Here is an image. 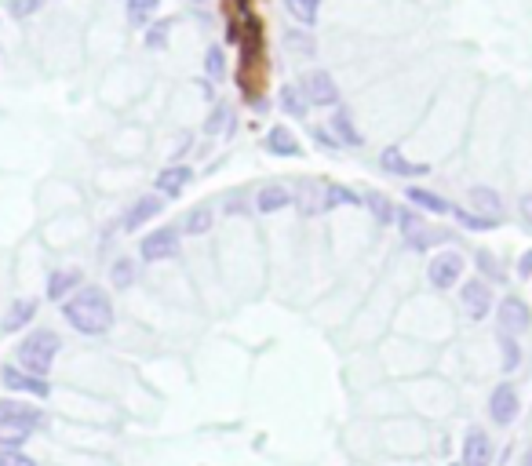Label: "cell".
I'll use <instances>...</instances> for the list:
<instances>
[{
	"label": "cell",
	"instance_id": "f35d334b",
	"mask_svg": "<svg viewBox=\"0 0 532 466\" xmlns=\"http://www.w3.org/2000/svg\"><path fill=\"white\" fill-rule=\"evenodd\" d=\"M517 274H521V277H532V252H525V256L517 259Z\"/></svg>",
	"mask_w": 532,
	"mask_h": 466
},
{
	"label": "cell",
	"instance_id": "ba28073f",
	"mask_svg": "<svg viewBox=\"0 0 532 466\" xmlns=\"http://www.w3.org/2000/svg\"><path fill=\"white\" fill-rule=\"evenodd\" d=\"M463 270H467V259H463L459 252H438V256L430 259V267H427V277H430V285H434L438 292H448V288L459 285Z\"/></svg>",
	"mask_w": 532,
	"mask_h": 466
},
{
	"label": "cell",
	"instance_id": "e0dca14e",
	"mask_svg": "<svg viewBox=\"0 0 532 466\" xmlns=\"http://www.w3.org/2000/svg\"><path fill=\"white\" fill-rule=\"evenodd\" d=\"M161 208H164V204H161V197H150V193H146V197H139V200H135V204L124 211V218H121V229L135 233V229H139V226H146L153 215H161Z\"/></svg>",
	"mask_w": 532,
	"mask_h": 466
},
{
	"label": "cell",
	"instance_id": "d6a6232c",
	"mask_svg": "<svg viewBox=\"0 0 532 466\" xmlns=\"http://www.w3.org/2000/svg\"><path fill=\"white\" fill-rule=\"evenodd\" d=\"M452 215H456L459 226H467V229H492V226H496L492 218H481L478 211H467V208H452Z\"/></svg>",
	"mask_w": 532,
	"mask_h": 466
},
{
	"label": "cell",
	"instance_id": "b9f144b4",
	"mask_svg": "<svg viewBox=\"0 0 532 466\" xmlns=\"http://www.w3.org/2000/svg\"><path fill=\"white\" fill-rule=\"evenodd\" d=\"M517 466H532V448H525V455H521V462Z\"/></svg>",
	"mask_w": 532,
	"mask_h": 466
},
{
	"label": "cell",
	"instance_id": "52a82bcc",
	"mask_svg": "<svg viewBox=\"0 0 532 466\" xmlns=\"http://www.w3.org/2000/svg\"><path fill=\"white\" fill-rule=\"evenodd\" d=\"M139 256H143V263H164V259H175V256H179V229L161 226V229L146 233V238L139 241Z\"/></svg>",
	"mask_w": 532,
	"mask_h": 466
},
{
	"label": "cell",
	"instance_id": "603a6c76",
	"mask_svg": "<svg viewBox=\"0 0 532 466\" xmlns=\"http://www.w3.org/2000/svg\"><path fill=\"white\" fill-rule=\"evenodd\" d=\"M409 200H412V204H419V208H423V211H430V215H448V211H452V204H448L441 193L423 189V186H409Z\"/></svg>",
	"mask_w": 532,
	"mask_h": 466
},
{
	"label": "cell",
	"instance_id": "8d00e7d4",
	"mask_svg": "<svg viewBox=\"0 0 532 466\" xmlns=\"http://www.w3.org/2000/svg\"><path fill=\"white\" fill-rule=\"evenodd\" d=\"M478 267H481V274H485V277H492V281H503V270H499V263H496L488 252H478Z\"/></svg>",
	"mask_w": 532,
	"mask_h": 466
},
{
	"label": "cell",
	"instance_id": "3957f363",
	"mask_svg": "<svg viewBox=\"0 0 532 466\" xmlns=\"http://www.w3.org/2000/svg\"><path fill=\"white\" fill-rule=\"evenodd\" d=\"M365 197L347 189V186H336V182H325V179H303L296 186V204L303 215H321V211H332L340 204H361Z\"/></svg>",
	"mask_w": 532,
	"mask_h": 466
},
{
	"label": "cell",
	"instance_id": "7a4b0ae2",
	"mask_svg": "<svg viewBox=\"0 0 532 466\" xmlns=\"http://www.w3.org/2000/svg\"><path fill=\"white\" fill-rule=\"evenodd\" d=\"M63 317L70 321L74 332L81 335H106L113 328V303L103 288H77L66 303H63Z\"/></svg>",
	"mask_w": 532,
	"mask_h": 466
},
{
	"label": "cell",
	"instance_id": "484cf974",
	"mask_svg": "<svg viewBox=\"0 0 532 466\" xmlns=\"http://www.w3.org/2000/svg\"><path fill=\"white\" fill-rule=\"evenodd\" d=\"M332 131H336V139H340L343 146H361V131L354 128V121H350L347 110H340V113L332 117Z\"/></svg>",
	"mask_w": 532,
	"mask_h": 466
},
{
	"label": "cell",
	"instance_id": "ac0fdd59",
	"mask_svg": "<svg viewBox=\"0 0 532 466\" xmlns=\"http://www.w3.org/2000/svg\"><path fill=\"white\" fill-rule=\"evenodd\" d=\"M467 197H470V211H481V218H492V222L503 218V200H499L496 189H488V186H474Z\"/></svg>",
	"mask_w": 532,
	"mask_h": 466
},
{
	"label": "cell",
	"instance_id": "7402d4cb",
	"mask_svg": "<svg viewBox=\"0 0 532 466\" xmlns=\"http://www.w3.org/2000/svg\"><path fill=\"white\" fill-rule=\"evenodd\" d=\"M266 150H271L274 157H300V142H296V135L285 124L266 131Z\"/></svg>",
	"mask_w": 532,
	"mask_h": 466
},
{
	"label": "cell",
	"instance_id": "7bdbcfd3",
	"mask_svg": "<svg viewBox=\"0 0 532 466\" xmlns=\"http://www.w3.org/2000/svg\"><path fill=\"white\" fill-rule=\"evenodd\" d=\"M452 466H459V462H452Z\"/></svg>",
	"mask_w": 532,
	"mask_h": 466
},
{
	"label": "cell",
	"instance_id": "8992f818",
	"mask_svg": "<svg viewBox=\"0 0 532 466\" xmlns=\"http://www.w3.org/2000/svg\"><path fill=\"white\" fill-rule=\"evenodd\" d=\"M398 222H401V233H405V245H409V248H416V252H427V248H434L438 241H445V238H448L445 229L430 226V222H427L419 211H412V208L398 211Z\"/></svg>",
	"mask_w": 532,
	"mask_h": 466
},
{
	"label": "cell",
	"instance_id": "30bf717a",
	"mask_svg": "<svg viewBox=\"0 0 532 466\" xmlns=\"http://www.w3.org/2000/svg\"><path fill=\"white\" fill-rule=\"evenodd\" d=\"M528 325H532V310H528L525 299H517V296L499 299V321H496L499 335H514L517 339L521 332H528Z\"/></svg>",
	"mask_w": 532,
	"mask_h": 466
},
{
	"label": "cell",
	"instance_id": "4316f807",
	"mask_svg": "<svg viewBox=\"0 0 532 466\" xmlns=\"http://www.w3.org/2000/svg\"><path fill=\"white\" fill-rule=\"evenodd\" d=\"M157 8H161V0H128V23L132 26H150Z\"/></svg>",
	"mask_w": 532,
	"mask_h": 466
},
{
	"label": "cell",
	"instance_id": "60d3db41",
	"mask_svg": "<svg viewBox=\"0 0 532 466\" xmlns=\"http://www.w3.org/2000/svg\"><path fill=\"white\" fill-rule=\"evenodd\" d=\"M521 211H525V218L532 222V197H525V200H521Z\"/></svg>",
	"mask_w": 532,
	"mask_h": 466
},
{
	"label": "cell",
	"instance_id": "d6986e66",
	"mask_svg": "<svg viewBox=\"0 0 532 466\" xmlns=\"http://www.w3.org/2000/svg\"><path fill=\"white\" fill-rule=\"evenodd\" d=\"M81 281H84L81 270H55V274L48 277V299H52V303H66V299L81 288Z\"/></svg>",
	"mask_w": 532,
	"mask_h": 466
},
{
	"label": "cell",
	"instance_id": "4fadbf2b",
	"mask_svg": "<svg viewBox=\"0 0 532 466\" xmlns=\"http://www.w3.org/2000/svg\"><path fill=\"white\" fill-rule=\"evenodd\" d=\"M459 466H492V437H488L481 426H470V430L463 433Z\"/></svg>",
	"mask_w": 532,
	"mask_h": 466
},
{
	"label": "cell",
	"instance_id": "7c38bea8",
	"mask_svg": "<svg viewBox=\"0 0 532 466\" xmlns=\"http://www.w3.org/2000/svg\"><path fill=\"white\" fill-rule=\"evenodd\" d=\"M300 92L307 95L310 106H336V102H340V88H336L332 73H325V70H310V73L303 77Z\"/></svg>",
	"mask_w": 532,
	"mask_h": 466
},
{
	"label": "cell",
	"instance_id": "8fae6325",
	"mask_svg": "<svg viewBox=\"0 0 532 466\" xmlns=\"http://www.w3.org/2000/svg\"><path fill=\"white\" fill-rule=\"evenodd\" d=\"M459 303H463V310H467L470 321H485V317L492 314V288H488V281L470 277V281L459 288Z\"/></svg>",
	"mask_w": 532,
	"mask_h": 466
},
{
	"label": "cell",
	"instance_id": "5bb4252c",
	"mask_svg": "<svg viewBox=\"0 0 532 466\" xmlns=\"http://www.w3.org/2000/svg\"><path fill=\"white\" fill-rule=\"evenodd\" d=\"M0 379H5L8 390H19V393H34V397H48L52 393V386L41 375L23 372L19 364H5V368H0Z\"/></svg>",
	"mask_w": 532,
	"mask_h": 466
},
{
	"label": "cell",
	"instance_id": "d4e9b609",
	"mask_svg": "<svg viewBox=\"0 0 532 466\" xmlns=\"http://www.w3.org/2000/svg\"><path fill=\"white\" fill-rule=\"evenodd\" d=\"M285 8H289V15H292L296 23L314 26L318 15H321V0H285Z\"/></svg>",
	"mask_w": 532,
	"mask_h": 466
},
{
	"label": "cell",
	"instance_id": "f546056e",
	"mask_svg": "<svg viewBox=\"0 0 532 466\" xmlns=\"http://www.w3.org/2000/svg\"><path fill=\"white\" fill-rule=\"evenodd\" d=\"M496 343L503 350V372H514L521 364V343L514 335H499V332H496Z\"/></svg>",
	"mask_w": 532,
	"mask_h": 466
},
{
	"label": "cell",
	"instance_id": "1f68e13d",
	"mask_svg": "<svg viewBox=\"0 0 532 466\" xmlns=\"http://www.w3.org/2000/svg\"><path fill=\"white\" fill-rule=\"evenodd\" d=\"M44 8V0H8V15L12 19H30Z\"/></svg>",
	"mask_w": 532,
	"mask_h": 466
},
{
	"label": "cell",
	"instance_id": "2e32d148",
	"mask_svg": "<svg viewBox=\"0 0 532 466\" xmlns=\"http://www.w3.org/2000/svg\"><path fill=\"white\" fill-rule=\"evenodd\" d=\"M379 168H383L387 175H401V179H409V175H427V171H430V164H412V160H405L401 146H387V150L379 153Z\"/></svg>",
	"mask_w": 532,
	"mask_h": 466
},
{
	"label": "cell",
	"instance_id": "6da1fadb",
	"mask_svg": "<svg viewBox=\"0 0 532 466\" xmlns=\"http://www.w3.org/2000/svg\"><path fill=\"white\" fill-rule=\"evenodd\" d=\"M230 44H237L241 52V66H237V84L244 92V99L251 106H262L259 99V88H266V30H262V19L248 8V12H237V19L230 23V34H226Z\"/></svg>",
	"mask_w": 532,
	"mask_h": 466
},
{
	"label": "cell",
	"instance_id": "d590c367",
	"mask_svg": "<svg viewBox=\"0 0 532 466\" xmlns=\"http://www.w3.org/2000/svg\"><path fill=\"white\" fill-rule=\"evenodd\" d=\"M0 466H37V462L19 448H0Z\"/></svg>",
	"mask_w": 532,
	"mask_h": 466
},
{
	"label": "cell",
	"instance_id": "e575fe53",
	"mask_svg": "<svg viewBox=\"0 0 532 466\" xmlns=\"http://www.w3.org/2000/svg\"><path fill=\"white\" fill-rule=\"evenodd\" d=\"M204 73H208L212 81H222V73H226V63H222V48H208V55H204Z\"/></svg>",
	"mask_w": 532,
	"mask_h": 466
},
{
	"label": "cell",
	"instance_id": "ab89813d",
	"mask_svg": "<svg viewBox=\"0 0 532 466\" xmlns=\"http://www.w3.org/2000/svg\"><path fill=\"white\" fill-rule=\"evenodd\" d=\"M222 121H226V106H219V110H215V117H212L208 131H219V128H222Z\"/></svg>",
	"mask_w": 532,
	"mask_h": 466
},
{
	"label": "cell",
	"instance_id": "836d02e7",
	"mask_svg": "<svg viewBox=\"0 0 532 466\" xmlns=\"http://www.w3.org/2000/svg\"><path fill=\"white\" fill-rule=\"evenodd\" d=\"M168 34H172V19L153 23L150 34H146V48H164V44H168Z\"/></svg>",
	"mask_w": 532,
	"mask_h": 466
},
{
	"label": "cell",
	"instance_id": "ffe728a7",
	"mask_svg": "<svg viewBox=\"0 0 532 466\" xmlns=\"http://www.w3.org/2000/svg\"><path fill=\"white\" fill-rule=\"evenodd\" d=\"M37 310H41L37 299H15V303L8 306V314H5V321H0V328H5V332H23V328L37 317Z\"/></svg>",
	"mask_w": 532,
	"mask_h": 466
},
{
	"label": "cell",
	"instance_id": "74e56055",
	"mask_svg": "<svg viewBox=\"0 0 532 466\" xmlns=\"http://www.w3.org/2000/svg\"><path fill=\"white\" fill-rule=\"evenodd\" d=\"M285 41H289V48H296V52H303V55H314V41H310L307 34H300V30H292V34H289Z\"/></svg>",
	"mask_w": 532,
	"mask_h": 466
},
{
	"label": "cell",
	"instance_id": "9a60e30c",
	"mask_svg": "<svg viewBox=\"0 0 532 466\" xmlns=\"http://www.w3.org/2000/svg\"><path fill=\"white\" fill-rule=\"evenodd\" d=\"M289 204H292V189L281 186V182H266V186L255 193V211H259V215H274V211H281V208H289Z\"/></svg>",
	"mask_w": 532,
	"mask_h": 466
},
{
	"label": "cell",
	"instance_id": "9c48e42d",
	"mask_svg": "<svg viewBox=\"0 0 532 466\" xmlns=\"http://www.w3.org/2000/svg\"><path fill=\"white\" fill-rule=\"evenodd\" d=\"M517 415H521V397H517L514 383H499V386H492V393H488V419H492L499 430H507Z\"/></svg>",
	"mask_w": 532,
	"mask_h": 466
},
{
	"label": "cell",
	"instance_id": "f1b7e54d",
	"mask_svg": "<svg viewBox=\"0 0 532 466\" xmlns=\"http://www.w3.org/2000/svg\"><path fill=\"white\" fill-rule=\"evenodd\" d=\"M281 110H285L289 117H307L310 102H307V95H303L300 88H285V92H281Z\"/></svg>",
	"mask_w": 532,
	"mask_h": 466
},
{
	"label": "cell",
	"instance_id": "83f0119b",
	"mask_svg": "<svg viewBox=\"0 0 532 466\" xmlns=\"http://www.w3.org/2000/svg\"><path fill=\"white\" fill-rule=\"evenodd\" d=\"M110 285H113L117 292H128V288L135 285V263H132V259H117V263L110 267Z\"/></svg>",
	"mask_w": 532,
	"mask_h": 466
},
{
	"label": "cell",
	"instance_id": "44dd1931",
	"mask_svg": "<svg viewBox=\"0 0 532 466\" xmlns=\"http://www.w3.org/2000/svg\"><path fill=\"white\" fill-rule=\"evenodd\" d=\"M190 182H193V171H190L186 164H172V168H164V171L157 175V193H164V197H179Z\"/></svg>",
	"mask_w": 532,
	"mask_h": 466
},
{
	"label": "cell",
	"instance_id": "277c9868",
	"mask_svg": "<svg viewBox=\"0 0 532 466\" xmlns=\"http://www.w3.org/2000/svg\"><path fill=\"white\" fill-rule=\"evenodd\" d=\"M41 422V408L23 401H0V448H23Z\"/></svg>",
	"mask_w": 532,
	"mask_h": 466
},
{
	"label": "cell",
	"instance_id": "4dcf8cb0",
	"mask_svg": "<svg viewBox=\"0 0 532 466\" xmlns=\"http://www.w3.org/2000/svg\"><path fill=\"white\" fill-rule=\"evenodd\" d=\"M365 200H369V208H372V215L387 226V222H394L398 218V211H394V204H390V197H383V193H365Z\"/></svg>",
	"mask_w": 532,
	"mask_h": 466
},
{
	"label": "cell",
	"instance_id": "cb8c5ba5",
	"mask_svg": "<svg viewBox=\"0 0 532 466\" xmlns=\"http://www.w3.org/2000/svg\"><path fill=\"white\" fill-rule=\"evenodd\" d=\"M208 229H212V208L208 204L190 208L186 218H182V233H190V238H201V233H208Z\"/></svg>",
	"mask_w": 532,
	"mask_h": 466
},
{
	"label": "cell",
	"instance_id": "5b68a950",
	"mask_svg": "<svg viewBox=\"0 0 532 466\" xmlns=\"http://www.w3.org/2000/svg\"><path fill=\"white\" fill-rule=\"evenodd\" d=\"M59 350H63V343H59V335H55L52 328H34V335H26V339L19 343V368L44 379V375L52 372Z\"/></svg>",
	"mask_w": 532,
	"mask_h": 466
}]
</instances>
